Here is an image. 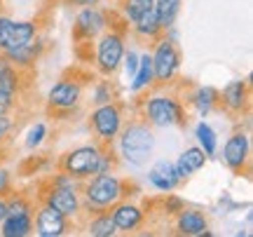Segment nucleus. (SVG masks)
<instances>
[{
    "label": "nucleus",
    "instance_id": "nucleus-2",
    "mask_svg": "<svg viewBox=\"0 0 253 237\" xmlns=\"http://www.w3.org/2000/svg\"><path fill=\"white\" fill-rule=\"evenodd\" d=\"M118 157L129 167H145L155 153V132L145 120H129L120 129L118 139Z\"/></svg>",
    "mask_w": 253,
    "mask_h": 237
},
{
    "label": "nucleus",
    "instance_id": "nucleus-40",
    "mask_svg": "<svg viewBox=\"0 0 253 237\" xmlns=\"http://www.w3.org/2000/svg\"><path fill=\"white\" fill-rule=\"evenodd\" d=\"M0 14H2V0H0Z\"/></svg>",
    "mask_w": 253,
    "mask_h": 237
},
{
    "label": "nucleus",
    "instance_id": "nucleus-5",
    "mask_svg": "<svg viewBox=\"0 0 253 237\" xmlns=\"http://www.w3.org/2000/svg\"><path fill=\"white\" fill-rule=\"evenodd\" d=\"M94 43H96L94 49L96 71L103 78H113L122 68V59L126 52V24L122 21V26H108Z\"/></svg>",
    "mask_w": 253,
    "mask_h": 237
},
{
    "label": "nucleus",
    "instance_id": "nucleus-35",
    "mask_svg": "<svg viewBox=\"0 0 253 237\" xmlns=\"http://www.w3.org/2000/svg\"><path fill=\"white\" fill-rule=\"evenodd\" d=\"M164 195H167V197H164V211H167L169 216H176V214L185 207L183 200L178 197V195H171V192H164Z\"/></svg>",
    "mask_w": 253,
    "mask_h": 237
},
{
    "label": "nucleus",
    "instance_id": "nucleus-33",
    "mask_svg": "<svg viewBox=\"0 0 253 237\" xmlns=\"http://www.w3.org/2000/svg\"><path fill=\"white\" fill-rule=\"evenodd\" d=\"M19 103V94H12V92L0 90V113H12Z\"/></svg>",
    "mask_w": 253,
    "mask_h": 237
},
{
    "label": "nucleus",
    "instance_id": "nucleus-34",
    "mask_svg": "<svg viewBox=\"0 0 253 237\" xmlns=\"http://www.w3.org/2000/svg\"><path fill=\"white\" fill-rule=\"evenodd\" d=\"M122 66H125L126 78L131 80V75H134L136 68H138V52H136V49H126V52H125V59H122Z\"/></svg>",
    "mask_w": 253,
    "mask_h": 237
},
{
    "label": "nucleus",
    "instance_id": "nucleus-36",
    "mask_svg": "<svg viewBox=\"0 0 253 237\" xmlns=\"http://www.w3.org/2000/svg\"><path fill=\"white\" fill-rule=\"evenodd\" d=\"M173 172H176V176H178V181H181V183H185V181H190V179H192V172H190L188 167L183 164L181 157L173 162Z\"/></svg>",
    "mask_w": 253,
    "mask_h": 237
},
{
    "label": "nucleus",
    "instance_id": "nucleus-25",
    "mask_svg": "<svg viewBox=\"0 0 253 237\" xmlns=\"http://www.w3.org/2000/svg\"><path fill=\"white\" fill-rule=\"evenodd\" d=\"M181 7H183V0H155L153 9L162 31H171L178 14H181Z\"/></svg>",
    "mask_w": 253,
    "mask_h": 237
},
{
    "label": "nucleus",
    "instance_id": "nucleus-6",
    "mask_svg": "<svg viewBox=\"0 0 253 237\" xmlns=\"http://www.w3.org/2000/svg\"><path fill=\"white\" fill-rule=\"evenodd\" d=\"M150 56H153L155 87H171L173 80L181 73V49L176 45L173 36L164 31L157 40H153Z\"/></svg>",
    "mask_w": 253,
    "mask_h": 237
},
{
    "label": "nucleus",
    "instance_id": "nucleus-37",
    "mask_svg": "<svg viewBox=\"0 0 253 237\" xmlns=\"http://www.w3.org/2000/svg\"><path fill=\"white\" fill-rule=\"evenodd\" d=\"M12 188V179H9L7 169H0V195H7Z\"/></svg>",
    "mask_w": 253,
    "mask_h": 237
},
{
    "label": "nucleus",
    "instance_id": "nucleus-9",
    "mask_svg": "<svg viewBox=\"0 0 253 237\" xmlns=\"http://www.w3.org/2000/svg\"><path fill=\"white\" fill-rule=\"evenodd\" d=\"M108 26H113V24H110L108 14L99 5L80 7L78 17H75V24H73V40L78 45H84V43L91 45V40H96Z\"/></svg>",
    "mask_w": 253,
    "mask_h": 237
},
{
    "label": "nucleus",
    "instance_id": "nucleus-32",
    "mask_svg": "<svg viewBox=\"0 0 253 237\" xmlns=\"http://www.w3.org/2000/svg\"><path fill=\"white\" fill-rule=\"evenodd\" d=\"M14 118H12V113H0V150H2V146L9 141V137H12V132H14Z\"/></svg>",
    "mask_w": 253,
    "mask_h": 237
},
{
    "label": "nucleus",
    "instance_id": "nucleus-27",
    "mask_svg": "<svg viewBox=\"0 0 253 237\" xmlns=\"http://www.w3.org/2000/svg\"><path fill=\"white\" fill-rule=\"evenodd\" d=\"M155 5V0H120V12H122V21H125L126 26L136 21V19L145 14V12H150Z\"/></svg>",
    "mask_w": 253,
    "mask_h": 237
},
{
    "label": "nucleus",
    "instance_id": "nucleus-39",
    "mask_svg": "<svg viewBox=\"0 0 253 237\" xmlns=\"http://www.w3.org/2000/svg\"><path fill=\"white\" fill-rule=\"evenodd\" d=\"M7 216V202H5V195H0V221Z\"/></svg>",
    "mask_w": 253,
    "mask_h": 237
},
{
    "label": "nucleus",
    "instance_id": "nucleus-18",
    "mask_svg": "<svg viewBox=\"0 0 253 237\" xmlns=\"http://www.w3.org/2000/svg\"><path fill=\"white\" fill-rule=\"evenodd\" d=\"M218 90L216 87H211V85H197V87H192V92H188L183 99L188 103L190 108L197 113V118H209L213 110H218Z\"/></svg>",
    "mask_w": 253,
    "mask_h": 237
},
{
    "label": "nucleus",
    "instance_id": "nucleus-29",
    "mask_svg": "<svg viewBox=\"0 0 253 237\" xmlns=\"http://www.w3.org/2000/svg\"><path fill=\"white\" fill-rule=\"evenodd\" d=\"M183 160V164L188 167L190 172L195 174V172H199V169H204V164H207V160H209V155L202 150L199 146H190V148H185L181 155H178Z\"/></svg>",
    "mask_w": 253,
    "mask_h": 237
},
{
    "label": "nucleus",
    "instance_id": "nucleus-7",
    "mask_svg": "<svg viewBox=\"0 0 253 237\" xmlns=\"http://www.w3.org/2000/svg\"><path fill=\"white\" fill-rule=\"evenodd\" d=\"M125 106L118 99L110 103L94 106V110L89 113V129L94 141L101 146H113L120 129L125 127Z\"/></svg>",
    "mask_w": 253,
    "mask_h": 237
},
{
    "label": "nucleus",
    "instance_id": "nucleus-15",
    "mask_svg": "<svg viewBox=\"0 0 253 237\" xmlns=\"http://www.w3.org/2000/svg\"><path fill=\"white\" fill-rule=\"evenodd\" d=\"M110 216L115 221V228L122 235H134L136 230L145 223V211L143 207H138L136 202H131L129 197L120 200L115 207H110Z\"/></svg>",
    "mask_w": 253,
    "mask_h": 237
},
{
    "label": "nucleus",
    "instance_id": "nucleus-26",
    "mask_svg": "<svg viewBox=\"0 0 253 237\" xmlns=\"http://www.w3.org/2000/svg\"><path fill=\"white\" fill-rule=\"evenodd\" d=\"M195 139H197V146L207 153V155H216L218 150V134L216 129L209 125L207 120H199L197 127H195Z\"/></svg>",
    "mask_w": 253,
    "mask_h": 237
},
{
    "label": "nucleus",
    "instance_id": "nucleus-38",
    "mask_svg": "<svg viewBox=\"0 0 253 237\" xmlns=\"http://www.w3.org/2000/svg\"><path fill=\"white\" fill-rule=\"evenodd\" d=\"M68 5H75V7H87V5H99V0H63Z\"/></svg>",
    "mask_w": 253,
    "mask_h": 237
},
{
    "label": "nucleus",
    "instance_id": "nucleus-3",
    "mask_svg": "<svg viewBox=\"0 0 253 237\" xmlns=\"http://www.w3.org/2000/svg\"><path fill=\"white\" fill-rule=\"evenodd\" d=\"M141 120H145L153 129L183 127L188 125L185 101L173 92H155L141 101Z\"/></svg>",
    "mask_w": 253,
    "mask_h": 237
},
{
    "label": "nucleus",
    "instance_id": "nucleus-11",
    "mask_svg": "<svg viewBox=\"0 0 253 237\" xmlns=\"http://www.w3.org/2000/svg\"><path fill=\"white\" fill-rule=\"evenodd\" d=\"M82 99H84V82L75 78H61L47 92V110L80 108Z\"/></svg>",
    "mask_w": 253,
    "mask_h": 237
},
{
    "label": "nucleus",
    "instance_id": "nucleus-14",
    "mask_svg": "<svg viewBox=\"0 0 253 237\" xmlns=\"http://www.w3.org/2000/svg\"><path fill=\"white\" fill-rule=\"evenodd\" d=\"M73 221L63 216L61 211L52 209L40 202V207L33 211V233L38 237H63L71 230Z\"/></svg>",
    "mask_w": 253,
    "mask_h": 237
},
{
    "label": "nucleus",
    "instance_id": "nucleus-31",
    "mask_svg": "<svg viewBox=\"0 0 253 237\" xmlns=\"http://www.w3.org/2000/svg\"><path fill=\"white\" fill-rule=\"evenodd\" d=\"M47 139V125L45 122H36L33 127L28 129V134H26V148L28 150H36V148L42 146V141Z\"/></svg>",
    "mask_w": 253,
    "mask_h": 237
},
{
    "label": "nucleus",
    "instance_id": "nucleus-22",
    "mask_svg": "<svg viewBox=\"0 0 253 237\" xmlns=\"http://www.w3.org/2000/svg\"><path fill=\"white\" fill-rule=\"evenodd\" d=\"M2 237H28L33 235V214H7L0 221Z\"/></svg>",
    "mask_w": 253,
    "mask_h": 237
},
{
    "label": "nucleus",
    "instance_id": "nucleus-21",
    "mask_svg": "<svg viewBox=\"0 0 253 237\" xmlns=\"http://www.w3.org/2000/svg\"><path fill=\"white\" fill-rule=\"evenodd\" d=\"M155 87V73H153V56L150 52H143L138 54V68L136 73L131 75V82H129V90L131 92H148Z\"/></svg>",
    "mask_w": 253,
    "mask_h": 237
},
{
    "label": "nucleus",
    "instance_id": "nucleus-24",
    "mask_svg": "<svg viewBox=\"0 0 253 237\" xmlns=\"http://www.w3.org/2000/svg\"><path fill=\"white\" fill-rule=\"evenodd\" d=\"M84 230L89 237H115L118 235V228H115V221L108 211H99V214H91L87 223H84Z\"/></svg>",
    "mask_w": 253,
    "mask_h": 237
},
{
    "label": "nucleus",
    "instance_id": "nucleus-17",
    "mask_svg": "<svg viewBox=\"0 0 253 237\" xmlns=\"http://www.w3.org/2000/svg\"><path fill=\"white\" fill-rule=\"evenodd\" d=\"M173 230L183 237L211 235V233H209V219L204 216V211L188 209V207H183V209L173 216Z\"/></svg>",
    "mask_w": 253,
    "mask_h": 237
},
{
    "label": "nucleus",
    "instance_id": "nucleus-19",
    "mask_svg": "<svg viewBox=\"0 0 253 237\" xmlns=\"http://www.w3.org/2000/svg\"><path fill=\"white\" fill-rule=\"evenodd\" d=\"M148 181H150V186H153L155 190H160V192H173L181 186L178 176L173 172L171 160H157L150 167V172H148Z\"/></svg>",
    "mask_w": 253,
    "mask_h": 237
},
{
    "label": "nucleus",
    "instance_id": "nucleus-20",
    "mask_svg": "<svg viewBox=\"0 0 253 237\" xmlns=\"http://www.w3.org/2000/svg\"><path fill=\"white\" fill-rule=\"evenodd\" d=\"M126 31H129L136 40H143V43H153V40H157V38L164 33L162 26H160V21H157V17H155V9L145 12V14H141L136 21H131V24L126 26Z\"/></svg>",
    "mask_w": 253,
    "mask_h": 237
},
{
    "label": "nucleus",
    "instance_id": "nucleus-12",
    "mask_svg": "<svg viewBox=\"0 0 253 237\" xmlns=\"http://www.w3.org/2000/svg\"><path fill=\"white\" fill-rule=\"evenodd\" d=\"M36 36H40V26L36 21H14L12 17L0 14V52L28 45Z\"/></svg>",
    "mask_w": 253,
    "mask_h": 237
},
{
    "label": "nucleus",
    "instance_id": "nucleus-23",
    "mask_svg": "<svg viewBox=\"0 0 253 237\" xmlns=\"http://www.w3.org/2000/svg\"><path fill=\"white\" fill-rule=\"evenodd\" d=\"M24 71L17 68L5 54H0V90L12 92V94H21V85H24Z\"/></svg>",
    "mask_w": 253,
    "mask_h": 237
},
{
    "label": "nucleus",
    "instance_id": "nucleus-16",
    "mask_svg": "<svg viewBox=\"0 0 253 237\" xmlns=\"http://www.w3.org/2000/svg\"><path fill=\"white\" fill-rule=\"evenodd\" d=\"M45 49H47V40L36 36L28 45L14 47V49L0 52V54H5V59H9V61L17 66V68H21V71H31V68L40 61V56L45 54Z\"/></svg>",
    "mask_w": 253,
    "mask_h": 237
},
{
    "label": "nucleus",
    "instance_id": "nucleus-10",
    "mask_svg": "<svg viewBox=\"0 0 253 237\" xmlns=\"http://www.w3.org/2000/svg\"><path fill=\"white\" fill-rule=\"evenodd\" d=\"M220 160L230 172L244 174L251 167V137L246 129H235L223 143Z\"/></svg>",
    "mask_w": 253,
    "mask_h": 237
},
{
    "label": "nucleus",
    "instance_id": "nucleus-4",
    "mask_svg": "<svg viewBox=\"0 0 253 237\" xmlns=\"http://www.w3.org/2000/svg\"><path fill=\"white\" fill-rule=\"evenodd\" d=\"M40 202L61 211L63 216L75 221L82 214V197H80V181H75L68 174H54L40 192Z\"/></svg>",
    "mask_w": 253,
    "mask_h": 237
},
{
    "label": "nucleus",
    "instance_id": "nucleus-8",
    "mask_svg": "<svg viewBox=\"0 0 253 237\" xmlns=\"http://www.w3.org/2000/svg\"><path fill=\"white\" fill-rule=\"evenodd\" d=\"M103 153V146L91 141V143H82L78 148H71L66 150L61 157H59V172L73 176L75 181H84L94 174L99 172V157Z\"/></svg>",
    "mask_w": 253,
    "mask_h": 237
},
{
    "label": "nucleus",
    "instance_id": "nucleus-30",
    "mask_svg": "<svg viewBox=\"0 0 253 237\" xmlns=\"http://www.w3.org/2000/svg\"><path fill=\"white\" fill-rule=\"evenodd\" d=\"M5 202H7V214H33L36 211L33 202L28 200L26 195H21V192L5 195Z\"/></svg>",
    "mask_w": 253,
    "mask_h": 237
},
{
    "label": "nucleus",
    "instance_id": "nucleus-28",
    "mask_svg": "<svg viewBox=\"0 0 253 237\" xmlns=\"http://www.w3.org/2000/svg\"><path fill=\"white\" fill-rule=\"evenodd\" d=\"M118 99V90L113 80H99L94 87H91V101L94 106H101V103H110V101Z\"/></svg>",
    "mask_w": 253,
    "mask_h": 237
},
{
    "label": "nucleus",
    "instance_id": "nucleus-13",
    "mask_svg": "<svg viewBox=\"0 0 253 237\" xmlns=\"http://www.w3.org/2000/svg\"><path fill=\"white\" fill-rule=\"evenodd\" d=\"M218 110H225L227 115L239 118L249 113L251 106V85L249 80H230L223 87V92H218Z\"/></svg>",
    "mask_w": 253,
    "mask_h": 237
},
{
    "label": "nucleus",
    "instance_id": "nucleus-1",
    "mask_svg": "<svg viewBox=\"0 0 253 237\" xmlns=\"http://www.w3.org/2000/svg\"><path fill=\"white\" fill-rule=\"evenodd\" d=\"M80 197H82V214H99L115 207L120 200L129 197V181L118 176L115 172L94 174L89 179L80 181Z\"/></svg>",
    "mask_w": 253,
    "mask_h": 237
}]
</instances>
